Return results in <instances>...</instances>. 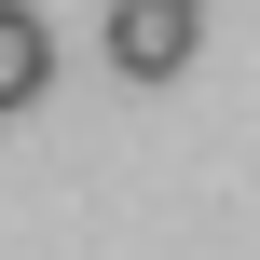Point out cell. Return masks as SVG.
<instances>
[{"instance_id": "1", "label": "cell", "mask_w": 260, "mask_h": 260, "mask_svg": "<svg viewBox=\"0 0 260 260\" xmlns=\"http://www.w3.org/2000/svg\"><path fill=\"white\" fill-rule=\"evenodd\" d=\"M192 27H206L192 0H110V69L123 82H178L192 69Z\"/></svg>"}, {"instance_id": "2", "label": "cell", "mask_w": 260, "mask_h": 260, "mask_svg": "<svg viewBox=\"0 0 260 260\" xmlns=\"http://www.w3.org/2000/svg\"><path fill=\"white\" fill-rule=\"evenodd\" d=\"M41 82H55V41H41V14H27V0H0V110H27Z\"/></svg>"}]
</instances>
